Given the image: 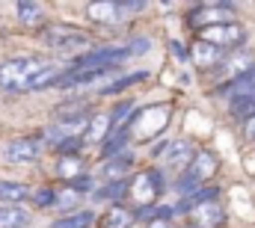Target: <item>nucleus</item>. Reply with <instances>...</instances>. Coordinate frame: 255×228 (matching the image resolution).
Instances as JSON below:
<instances>
[{
    "mask_svg": "<svg viewBox=\"0 0 255 228\" xmlns=\"http://www.w3.org/2000/svg\"><path fill=\"white\" fill-rule=\"evenodd\" d=\"M80 199H83V196H80V193H74V190H71V187H57V211H63V217L65 214H74V211H83V208H80Z\"/></svg>",
    "mask_w": 255,
    "mask_h": 228,
    "instance_id": "24",
    "label": "nucleus"
},
{
    "mask_svg": "<svg viewBox=\"0 0 255 228\" xmlns=\"http://www.w3.org/2000/svg\"><path fill=\"white\" fill-rule=\"evenodd\" d=\"M190 59L199 68H205V71H217V65L226 59V54H223L220 48H214V45L196 39V42H193V51H190Z\"/></svg>",
    "mask_w": 255,
    "mask_h": 228,
    "instance_id": "12",
    "label": "nucleus"
},
{
    "mask_svg": "<svg viewBox=\"0 0 255 228\" xmlns=\"http://www.w3.org/2000/svg\"><path fill=\"white\" fill-rule=\"evenodd\" d=\"M27 199H33L30 184H24V181H0V202H3V205L18 208V205L27 202Z\"/></svg>",
    "mask_w": 255,
    "mask_h": 228,
    "instance_id": "14",
    "label": "nucleus"
},
{
    "mask_svg": "<svg viewBox=\"0 0 255 228\" xmlns=\"http://www.w3.org/2000/svg\"><path fill=\"white\" fill-rule=\"evenodd\" d=\"M33 223V214L24 211V208H9L3 205L0 208V228H27Z\"/></svg>",
    "mask_w": 255,
    "mask_h": 228,
    "instance_id": "21",
    "label": "nucleus"
},
{
    "mask_svg": "<svg viewBox=\"0 0 255 228\" xmlns=\"http://www.w3.org/2000/svg\"><path fill=\"white\" fill-rule=\"evenodd\" d=\"M196 154H199V151H196V145H193L190 139H172V142L166 145V163L178 166L181 172L193 163V157H196Z\"/></svg>",
    "mask_w": 255,
    "mask_h": 228,
    "instance_id": "13",
    "label": "nucleus"
},
{
    "mask_svg": "<svg viewBox=\"0 0 255 228\" xmlns=\"http://www.w3.org/2000/svg\"><path fill=\"white\" fill-rule=\"evenodd\" d=\"M133 169V154L125 151L119 157H110L107 163H101V175L104 181H128V172Z\"/></svg>",
    "mask_w": 255,
    "mask_h": 228,
    "instance_id": "16",
    "label": "nucleus"
},
{
    "mask_svg": "<svg viewBox=\"0 0 255 228\" xmlns=\"http://www.w3.org/2000/svg\"><path fill=\"white\" fill-rule=\"evenodd\" d=\"M238 6L235 3H199L193 6L187 15V27H193L196 33L205 27H220V24H238L235 18Z\"/></svg>",
    "mask_w": 255,
    "mask_h": 228,
    "instance_id": "4",
    "label": "nucleus"
},
{
    "mask_svg": "<svg viewBox=\"0 0 255 228\" xmlns=\"http://www.w3.org/2000/svg\"><path fill=\"white\" fill-rule=\"evenodd\" d=\"M128 15L125 3H113V0H101V3H89L86 6V18L89 21H95V24H107V27H116V24H122Z\"/></svg>",
    "mask_w": 255,
    "mask_h": 228,
    "instance_id": "7",
    "label": "nucleus"
},
{
    "mask_svg": "<svg viewBox=\"0 0 255 228\" xmlns=\"http://www.w3.org/2000/svg\"><path fill=\"white\" fill-rule=\"evenodd\" d=\"M250 68H255L253 62H250V54L247 51H235V54H226V59L217 65V71L214 74H220V77H226L223 83H232V80H238V77H244Z\"/></svg>",
    "mask_w": 255,
    "mask_h": 228,
    "instance_id": "8",
    "label": "nucleus"
},
{
    "mask_svg": "<svg viewBox=\"0 0 255 228\" xmlns=\"http://www.w3.org/2000/svg\"><path fill=\"white\" fill-rule=\"evenodd\" d=\"M33 205L39 211L57 208V187H33Z\"/></svg>",
    "mask_w": 255,
    "mask_h": 228,
    "instance_id": "26",
    "label": "nucleus"
},
{
    "mask_svg": "<svg viewBox=\"0 0 255 228\" xmlns=\"http://www.w3.org/2000/svg\"><path fill=\"white\" fill-rule=\"evenodd\" d=\"M181 211H178V205H142V208H136V217H139V223H169V220H175Z\"/></svg>",
    "mask_w": 255,
    "mask_h": 228,
    "instance_id": "15",
    "label": "nucleus"
},
{
    "mask_svg": "<svg viewBox=\"0 0 255 228\" xmlns=\"http://www.w3.org/2000/svg\"><path fill=\"white\" fill-rule=\"evenodd\" d=\"M151 77V71H133V74H122L119 80H113V83H101L95 92L98 95H119V92H125L130 86H136V83H142V80H148Z\"/></svg>",
    "mask_w": 255,
    "mask_h": 228,
    "instance_id": "18",
    "label": "nucleus"
},
{
    "mask_svg": "<svg viewBox=\"0 0 255 228\" xmlns=\"http://www.w3.org/2000/svg\"><path fill=\"white\" fill-rule=\"evenodd\" d=\"M148 48H151V42L148 39H130L128 42V51H130V57H142V54H148Z\"/></svg>",
    "mask_w": 255,
    "mask_h": 228,
    "instance_id": "28",
    "label": "nucleus"
},
{
    "mask_svg": "<svg viewBox=\"0 0 255 228\" xmlns=\"http://www.w3.org/2000/svg\"><path fill=\"white\" fill-rule=\"evenodd\" d=\"M39 36H42V42H45L48 48H54V51H74V48H83V45L92 42L86 30H80V27H74V24H63V21H54V24L42 27Z\"/></svg>",
    "mask_w": 255,
    "mask_h": 228,
    "instance_id": "5",
    "label": "nucleus"
},
{
    "mask_svg": "<svg viewBox=\"0 0 255 228\" xmlns=\"http://www.w3.org/2000/svg\"><path fill=\"white\" fill-rule=\"evenodd\" d=\"M128 193H130V181H104V187H98V190L92 193V199H95V202L122 205V199H125Z\"/></svg>",
    "mask_w": 255,
    "mask_h": 228,
    "instance_id": "17",
    "label": "nucleus"
},
{
    "mask_svg": "<svg viewBox=\"0 0 255 228\" xmlns=\"http://www.w3.org/2000/svg\"><path fill=\"white\" fill-rule=\"evenodd\" d=\"M98 223V217L92 214V211H74V214H65V217H57L54 223H51V228H89Z\"/></svg>",
    "mask_w": 255,
    "mask_h": 228,
    "instance_id": "20",
    "label": "nucleus"
},
{
    "mask_svg": "<svg viewBox=\"0 0 255 228\" xmlns=\"http://www.w3.org/2000/svg\"><path fill=\"white\" fill-rule=\"evenodd\" d=\"M214 95H220V98H247V95H255V68H250L244 77H238V80H232V83H220L217 89H214Z\"/></svg>",
    "mask_w": 255,
    "mask_h": 228,
    "instance_id": "11",
    "label": "nucleus"
},
{
    "mask_svg": "<svg viewBox=\"0 0 255 228\" xmlns=\"http://www.w3.org/2000/svg\"><path fill=\"white\" fill-rule=\"evenodd\" d=\"M244 139H247V142H255V118H250V121L244 124Z\"/></svg>",
    "mask_w": 255,
    "mask_h": 228,
    "instance_id": "31",
    "label": "nucleus"
},
{
    "mask_svg": "<svg viewBox=\"0 0 255 228\" xmlns=\"http://www.w3.org/2000/svg\"><path fill=\"white\" fill-rule=\"evenodd\" d=\"M15 12H18V21L24 24V27H36V24H42V3H18L15 6Z\"/></svg>",
    "mask_w": 255,
    "mask_h": 228,
    "instance_id": "25",
    "label": "nucleus"
},
{
    "mask_svg": "<svg viewBox=\"0 0 255 228\" xmlns=\"http://www.w3.org/2000/svg\"><path fill=\"white\" fill-rule=\"evenodd\" d=\"M65 187H71V190H74V193H80V196H92V193H95V178L86 172V175H80V178L68 181Z\"/></svg>",
    "mask_w": 255,
    "mask_h": 228,
    "instance_id": "27",
    "label": "nucleus"
},
{
    "mask_svg": "<svg viewBox=\"0 0 255 228\" xmlns=\"http://www.w3.org/2000/svg\"><path fill=\"white\" fill-rule=\"evenodd\" d=\"M42 154V136H15L3 145L0 157L9 166H33Z\"/></svg>",
    "mask_w": 255,
    "mask_h": 228,
    "instance_id": "6",
    "label": "nucleus"
},
{
    "mask_svg": "<svg viewBox=\"0 0 255 228\" xmlns=\"http://www.w3.org/2000/svg\"><path fill=\"white\" fill-rule=\"evenodd\" d=\"M139 223L136 217V208H128V205H110L104 211V217L98 220V228H130Z\"/></svg>",
    "mask_w": 255,
    "mask_h": 228,
    "instance_id": "9",
    "label": "nucleus"
},
{
    "mask_svg": "<svg viewBox=\"0 0 255 228\" xmlns=\"http://www.w3.org/2000/svg\"><path fill=\"white\" fill-rule=\"evenodd\" d=\"M169 54H172V57H178V62H187V59H190V54H187V51L181 48V42H175V39L169 42Z\"/></svg>",
    "mask_w": 255,
    "mask_h": 228,
    "instance_id": "30",
    "label": "nucleus"
},
{
    "mask_svg": "<svg viewBox=\"0 0 255 228\" xmlns=\"http://www.w3.org/2000/svg\"><path fill=\"white\" fill-rule=\"evenodd\" d=\"M80 175H86V166H83V157H80V154H74V157H60V163H57V178H63L65 184H68V181H74V178H80Z\"/></svg>",
    "mask_w": 255,
    "mask_h": 228,
    "instance_id": "23",
    "label": "nucleus"
},
{
    "mask_svg": "<svg viewBox=\"0 0 255 228\" xmlns=\"http://www.w3.org/2000/svg\"><path fill=\"white\" fill-rule=\"evenodd\" d=\"M247 27L238 21V24H220V27H205V30H199L196 33V39L199 42H208V45H214V48H220L223 54H235V51H244L241 45L247 42Z\"/></svg>",
    "mask_w": 255,
    "mask_h": 228,
    "instance_id": "3",
    "label": "nucleus"
},
{
    "mask_svg": "<svg viewBox=\"0 0 255 228\" xmlns=\"http://www.w3.org/2000/svg\"><path fill=\"white\" fill-rule=\"evenodd\" d=\"M223 223H226V211L217 202H211V205H202L193 211L190 220H187V228H220Z\"/></svg>",
    "mask_w": 255,
    "mask_h": 228,
    "instance_id": "10",
    "label": "nucleus"
},
{
    "mask_svg": "<svg viewBox=\"0 0 255 228\" xmlns=\"http://www.w3.org/2000/svg\"><path fill=\"white\" fill-rule=\"evenodd\" d=\"M110 130H113V118H110V113H92L89 130H86V142L104 145V142L110 139Z\"/></svg>",
    "mask_w": 255,
    "mask_h": 228,
    "instance_id": "19",
    "label": "nucleus"
},
{
    "mask_svg": "<svg viewBox=\"0 0 255 228\" xmlns=\"http://www.w3.org/2000/svg\"><path fill=\"white\" fill-rule=\"evenodd\" d=\"M217 169H220V166H217V154H214V151H208V148H199V154L193 157L190 166L181 172V178L175 181V187H172V190H178V193L187 199V196H193L196 190H202L199 184H205L208 178H214Z\"/></svg>",
    "mask_w": 255,
    "mask_h": 228,
    "instance_id": "2",
    "label": "nucleus"
},
{
    "mask_svg": "<svg viewBox=\"0 0 255 228\" xmlns=\"http://www.w3.org/2000/svg\"><path fill=\"white\" fill-rule=\"evenodd\" d=\"M48 62L39 57H9L0 62V89L9 95H24L30 80L45 68Z\"/></svg>",
    "mask_w": 255,
    "mask_h": 228,
    "instance_id": "1",
    "label": "nucleus"
},
{
    "mask_svg": "<svg viewBox=\"0 0 255 228\" xmlns=\"http://www.w3.org/2000/svg\"><path fill=\"white\" fill-rule=\"evenodd\" d=\"M151 228H169V223H151Z\"/></svg>",
    "mask_w": 255,
    "mask_h": 228,
    "instance_id": "32",
    "label": "nucleus"
},
{
    "mask_svg": "<svg viewBox=\"0 0 255 228\" xmlns=\"http://www.w3.org/2000/svg\"><path fill=\"white\" fill-rule=\"evenodd\" d=\"M229 115H232V121H241V124H247L250 118H255V95L232 98L229 101Z\"/></svg>",
    "mask_w": 255,
    "mask_h": 228,
    "instance_id": "22",
    "label": "nucleus"
},
{
    "mask_svg": "<svg viewBox=\"0 0 255 228\" xmlns=\"http://www.w3.org/2000/svg\"><path fill=\"white\" fill-rule=\"evenodd\" d=\"M130 110H133V101H122V104L110 113V118H113V127H116V124L122 127V118H125V113H130Z\"/></svg>",
    "mask_w": 255,
    "mask_h": 228,
    "instance_id": "29",
    "label": "nucleus"
}]
</instances>
